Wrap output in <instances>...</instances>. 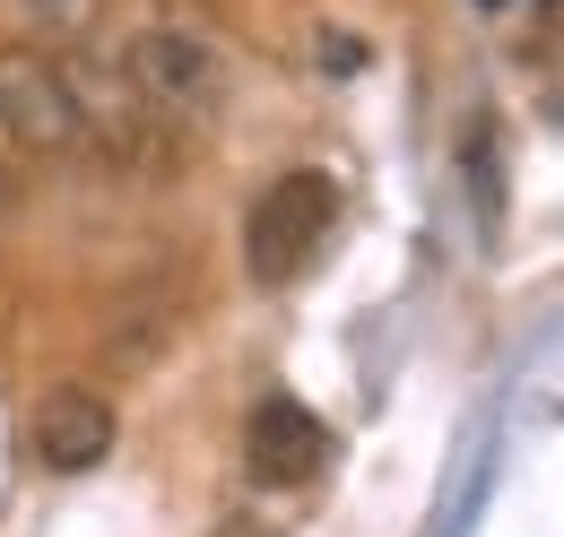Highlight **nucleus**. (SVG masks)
Listing matches in <instances>:
<instances>
[{
	"mask_svg": "<svg viewBox=\"0 0 564 537\" xmlns=\"http://www.w3.org/2000/svg\"><path fill=\"white\" fill-rule=\"evenodd\" d=\"M313 62L330 69V78H348V69H365V44H356L348 26H322V35H313Z\"/></svg>",
	"mask_w": 564,
	"mask_h": 537,
	"instance_id": "nucleus-10",
	"label": "nucleus"
},
{
	"mask_svg": "<svg viewBox=\"0 0 564 537\" xmlns=\"http://www.w3.org/2000/svg\"><path fill=\"white\" fill-rule=\"evenodd\" d=\"M165 9H174V0H165Z\"/></svg>",
	"mask_w": 564,
	"mask_h": 537,
	"instance_id": "nucleus-13",
	"label": "nucleus"
},
{
	"mask_svg": "<svg viewBox=\"0 0 564 537\" xmlns=\"http://www.w3.org/2000/svg\"><path fill=\"white\" fill-rule=\"evenodd\" d=\"M330 226H339V183L322 165H286L279 183L252 200V217H243V268H252V286H295L304 268L322 261Z\"/></svg>",
	"mask_w": 564,
	"mask_h": 537,
	"instance_id": "nucleus-2",
	"label": "nucleus"
},
{
	"mask_svg": "<svg viewBox=\"0 0 564 537\" xmlns=\"http://www.w3.org/2000/svg\"><path fill=\"white\" fill-rule=\"evenodd\" d=\"M105 451H113V407L96 391H53L35 407V460L53 476H87Z\"/></svg>",
	"mask_w": 564,
	"mask_h": 537,
	"instance_id": "nucleus-6",
	"label": "nucleus"
},
{
	"mask_svg": "<svg viewBox=\"0 0 564 537\" xmlns=\"http://www.w3.org/2000/svg\"><path fill=\"white\" fill-rule=\"evenodd\" d=\"M26 9H35V18L53 26V35H87V26H96V18L113 9V0H26Z\"/></svg>",
	"mask_w": 564,
	"mask_h": 537,
	"instance_id": "nucleus-9",
	"label": "nucleus"
},
{
	"mask_svg": "<svg viewBox=\"0 0 564 537\" xmlns=\"http://www.w3.org/2000/svg\"><path fill=\"white\" fill-rule=\"evenodd\" d=\"M70 87H78V113H87V147L113 156L122 174H156L174 156V131L148 113V96L131 87V69L113 62H70Z\"/></svg>",
	"mask_w": 564,
	"mask_h": 537,
	"instance_id": "nucleus-4",
	"label": "nucleus"
},
{
	"mask_svg": "<svg viewBox=\"0 0 564 537\" xmlns=\"http://www.w3.org/2000/svg\"><path fill=\"white\" fill-rule=\"evenodd\" d=\"M122 69H131V87L148 96V113L174 139H200V131L226 122L235 69H226V53H217L200 26H148V35H131Z\"/></svg>",
	"mask_w": 564,
	"mask_h": 537,
	"instance_id": "nucleus-1",
	"label": "nucleus"
},
{
	"mask_svg": "<svg viewBox=\"0 0 564 537\" xmlns=\"http://www.w3.org/2000/svg\"><path fill=\"white\" fill-rule=\"evenodd\" d=\"M478 9H503V0H478Z\"/></svg>",
	"mask_w": 564,
	"mask_h": 537,
	"instance_id": "nucleus-12",
	"label": "nucleus"
},
{
	"mask_svg": "<svg viewBox=\"0 0 564 537\" xmlns=\"http://www.w3.org/2000/svg\"><path fill=\"white\" fill-rule=\"evenodd\" d=\"M174 321H183V313H174V295H131V304H122V321H113V338H105V355H113L122 373H140L148 355L174 338Z\"/></svg>",
	"mask_w": 564,
	"mask_h": 537,
	"instance_id": "nucleus-7",
	"label": "nucleus"
},
{
	"mask_svg": "<svg viewBox=\"0 0 564 537\" xmlns=\"http://www.w3.org/2000/svg\"><path fill=\"white\" fill-rule=\"evenodd\" d=\"M0 217H9V174H0Z\"/></svg>",
	"mask_w": 564,
	"mask_h": 537,
	"instance_id": "nucleus-11",
	"label": "nucleus"
},
{
	"mask_svg": "<svg viewBox=\"0 0 564 537\" xmlns=\"http://www.w3.org/2000/svg\"><path fill=\"white\" fill-rule=\"evenodd\" d=\"M243 469L261 485H313L330 469V425L304 399H261L252 425H243Z\"/></svg>",
	"mask_w": 564,
	"mask_h": 537,
	"instance_id": "nucleus-5",
	"label": "nucleus"
},
{
	"mask_svg": "<svg viewBox=\"0 0 564 537\" xmlns=\"http://www.w3.org/2000/svg\"><path fill=\"white\" fill-rule=\"evenodd\" d=\"M460 183L478 191V217L495 226V208H503V165H495V122H469V139H460Z\"/></svg>",
	"mask_w": 564,
	"mask_h": 537,
	"instance_id": "nucleus-8",
	"label": "nucleus"
},
{
	"mask_svg": "<svg viewBox=\"0 0 564 537\" xmlns=\"http://www.w3.org/2000/svg\"><path fill=\"white\" fill-rule=\"evenodd\" d=\"M0 131H9V147H26V156H78L87 147V113H78L70 62L9 44L0 53Z\"/></svg>",
	"mask_w": 564,
	"mask_h": 537,
	"instance_id": "nucleus-3",
	"label": "nucleus"
}]
</instances>
